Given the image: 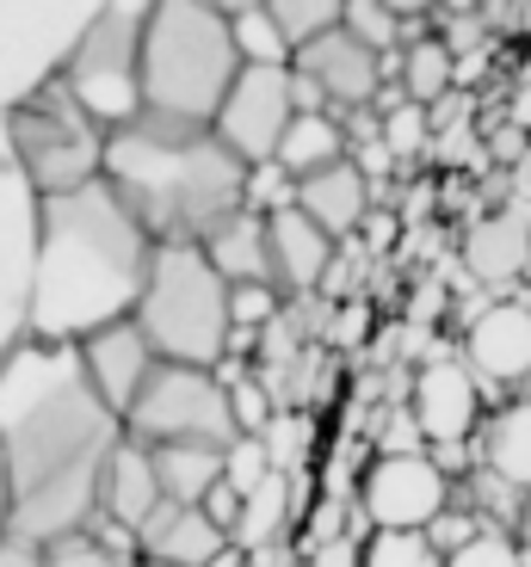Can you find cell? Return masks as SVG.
<instances>
[{
  "label": "cell",
  "mask_w": 531,
  "mask_h": 567,
  "mask_svg": "<svg viewBox=\"0 0 531 567\" xmlns=\"http://www.w3.org/2000/svg\"><path fill=\"white\" fill-rule=\"evenodd\" d=\"M229 309H235V340H247L254 327L278 321V290L273 284H242V290L229 297Z\"/></svg>",
  "instance_id": "obj_35"
},
{
  "label": "cell",
  "mask_w": 531,
  "mask_h": 567,
  "mask_svg": "<svg viewBox=\"0 0 531 567\" xmlns=\"http://www.w3.org/2000/svg\"><path fill=\"white\" fill-rule=\"evenodd\" d=\"M235 43H242V62H254V69H290L297 62V43L285 38V25L266 7L235 19Z\"/></svg>",
  "instance_id": "obj_26"
},
{
  "label": "cell",
  "mask_w": 531,
  "mask_h": 567,
  "mask_svg": "<svg viewBox=\"0 0 531 567\" xmlns=\"http://www.w3.org/2000/svg\"><path fill=\"white\" fill-rule=\"evenodd\" d=\"M130 444L143 451H173V444H192V451H235L242 444V420H235L229 383L216 370H192V364H161L149 377L143 401L130 408L124 420Z\"/></svg>",
  "instance_id": "obj_8"
},
{
  "label": "cell",
  "mask_w": 531,
  "mask_h": 567,
  "mask_svg": "<svg viewBox=\"0 0 531 567\" xmlns=\"http://www.w3.org/2000/svg\"><path fill=\"white\" fill-rule=\"evenodd\" d=\"M204 254H211V266L229 278V290H242V284H273V247H266V216H235V223H223L204 241Z\"/></svg>",
  "instance_id": "obj_20"
},
{
  "label": "cell",
  "mask_w": 531,
  "mask_h": 567,
  "mask_svg": "<svg viewBox=\"0 0 531 567\" xmlns=\"http://www.w3.org/2000/svg\"><path fill=\"white\" fill-rule=\"evenodd\" d=\"M346 31H353L359 43H371L377 56H384V50H408L402 43L408 19H396L384 0H346Z\"/></svg>",
  "instance_id": "obj_29"
},
{
  "label": "cell",
  "mask_w": 531,
  "mask_h": 567,
  "mask_svg": "<svg viewBox=\"0 0 531 567\" xmlns=\"http://www.w3.org/2000/svg\"><path fill=\"white\" fill-rule=\"evenodd\" d=\"M155 0H105V13L86 25L74 56L62 62V86L105 130L143 124V31Z\"/></svg>",
  "instance_id": "obj_7"
},
{
  "label": "cell",
  "mask_w": 531,
  "mask_h": 567,
  "mask_svg": "<svg viewBox=\"0 0 531 567\" xmlns=\"http://www.w3.org/2000/svg\"><path fill=\"white\" fill-rule=\"evenodd\" d=\"M43 567H130L118 549H105V543L93 537H69L57 543V549H43Z\"/></svg>",
  "instance_id": "obj_36"
},
{
  "label": "cell",
  "mask_w": 531,
  "mask_h": 567,
  "mask_svg": "<svg viewBox=\"0 0 531 567\" xmlns=\"http://www.w3.org/2000/svg\"><path fill=\"white\" fill-rule=\"evenodd\" d=\"M242 512H247V494H235L229 482L211 487V499H204V518H211V525L223 530L229 543H235V530H242Z\"/></svg>",
  "instance_id": "obj_37"
},
{
  "label": "cell",
  "mask_w": 531,
  "mask_h": 567,
  "mask_svg": "<svg viewBox=\"0 0 531 567\" xmlns=\"http://www.w3.org/2000/svg\"><path fill=\"white\" fill-rule=\"evenodd\" d=\"M519 549H531V499H525V512H519Z\"/></svg>",
  "instance_id": "obj_46"
},
{
  "label": "cell",
  "mask_w": 531,
  "mask_h": 567,
  "mask_svg": "<svg viewBox=\"0 0 531 567\" xmlns=\"http://www.w3.org/2000/svg\"><path fill=\"white\" fill-rule=\"evenodd\" d=\"M229 278L211 266L204 247H161L149 271L136 327L155 346L161 364H192V370H223L235 340V309H229Z\"/></svg>",
  "instance_id": "obj_5"
},
{
  "label": "cell",
  "mask_w": 531,
  "mask_h": 567,
  "mask_svg": "<svg viewBox=\"0 0 531 567\" xmlns=\"http://www.w3.org/2000/svg\"><path fill=\"white\" fill-rule=\"evenodd\" d=\"M384 7H389L396 19H408V25H415V19H420V13H432L439 0H384Z\"/></svg>",
  "instance_id": "obj_41"
},
{
  "label": "cell",
  "mask_w": 531,
  "mask_h": 567,
  "mask_svg": "<svg viewBox=\"0 0 531 567\" xmlns=\"http://www.w3.org/2000/svg\"><path fill=\"white\" fill-rule=\"evenodd\" d=\"M365 567H446V555L420 530H377L365 543Z\"/></svg>",
  "instance_id": "obj_28"
},
{
  "label": "cell",
  "mask_w": 531,
  "mask_h": 567,
  "mask_svg": "<svg viewBox=\"0 0 531 567\" xmlns=\"http://www.w3.org/2000/svg\"><path fill=\"white\" fill-rule=\"evenodd\" d=\"M105 185L130 204V216L149 228L155 247H204L223 223L247 216L254 167L216 130L143 117L130 130H112Z\"/></svg>",
  "instance_id": "obj_3"
},
{
  "label": "cell",
  "mask_w": 531,
  "mask_h": 567,
  "mask_svg": "<svg viewBox=\"0 0 531 567\" xmlns=\"http://www.w3.org/2000/svg\"><path fill=\"white\" fill-rule=\"evenodd\" d=\"M161 475V494L173 506H204L211 487H223L229 475V451H192V444H173V451H149Z\"/></svg>",
  "instance_id": "obj_23"
},
{
  "label": "cell",
  "mask_w": 531,
  "mask_h": 567,
  "mask_svg": "<svg viewBox=\"0 0 531 567\" xmlns=\"http://www.w3.org/2000/svg\"><path fill=\"white\" fill-rule=\"evenodd\" d=\"M273 475H278V468H273V456H266V444H259V439H242V444L229 451V475H223V482H229L235 494H259Z\"/></svg>",
  "instance_id": "obj_34"
},
{
  "label": "cell",
  "mask_w": 531,
  "mask_h": 567,
  "mask_svg": "<svg viewBox=\"0 0 531 567\" xmlns=\"http://www.w3.org/2000/svg\"><path fill=\"white\" fill-rule=\"evenodd\" d=\"M81 364H86V377H93L105 408H112L118 420H130V408L143 401V389L161 370V358H155V346L143 340V327L118 321V327H105V333H93V340L81 346Z\"/></svg>",
  "instance_id": "obj_12"
},
{
  "label": "cell",
  "mask_w": 531,
  "mask_h": 567,
  "mask_svg": "<svg viewBox=\"0 0 531 567\" xmlns=\"http://www.w3.org/2000/svg\"><path fill=\"white\" fill-rule=\"evenodd\" d=\"M303 439H309V413H278L273 425H266V456H273L278 475H290V468L303 463Z\"/></svg>",
  "instance_id": "obj_33"
},
{
  "label": "cell",
  "mask_w": 531,
  "mask_h": 567,
  "mask_svg": "<svg viewBox=\"0 0 531 567\" xmlns=\"http://www.w3.org/2000/svg\"><path fill=\"white\" fill-rule=\"evenodd\" d=\"M266 13H273L278 25H285V38L303 50L309 38L346 25V0H266Z\"/></svg>",
  "instance_id": "obj_27"
},
{
  "label": "cell",
  "mask_w": 531,
  "mask_h": 567,
  "mask_svg": "<svg viewBox=\"0 0 531 567\" xmlns=\"http://www.w3.org/2000/svg\"><path fill=\"white\" fill-rule=\"evenodd\" d=\"M470 352L476 377H489V383H525L531 377V309L519 302H494L470 321Z\"/></svg>",
  "instance_id": "obj_15"
},
{
  "label": "cell",
  "mask_w": 531,
  "mask_h": 567,
  "mask_svg": "<svg viewBox=\"0 0 531 567\" xmlns=\"http://www.w3.org/2000/svg\"><path fill=\"white\" fill-rule=\"evenodd\" d=\"M365 333H371V309H365V302H346L328 327V346H359Z\"/></svg>",
  "instance_id": "obj_38"
},
{
  "label": "cell",
  "mask_w": 531,
  "mask_h": 567,
  "mask_svg": "<svg viewBox=\"0 0 531 567\" xmlns=\"http://www.w3.org/2000/svg\"><path fill=\"white\" fill-rule=\"evenodd\" d=\"M0 567H43V549H25V543H0Z\"/></svg>",
  "instance_id": "obj_40"
},
{
  "label": "cell",
  "mask_w": 531,
  "mask_h": 567,
  "mask_svg": "<svg viewBox=\"0 0 531 567\" xmlns=\"http://www.w3.org/2000/svg\"><path fill=\"white\" fill-rule=\"evenodd\" d=\"M476 413H482V395H476V377L451 358H432L415 377V432L432 439L439 451H458L476 432Z\"/></svg>",
  "instance_id": "obj_13"
},
{
  "label": "cell",
  "mask_w": 531,
  "mask_h": 567,
  "mask_svg": "<svg viewBox=\"0 0 531 567\" xmlns=\"http://www.w3.org/2000/svg\"><path fill=\"white\" fill-rule=\"evenodd\" d=\"M384 142H389V155H396V161L420 155V148L432 142L427 105H415V100H384Z\"/></svg>",
  "instance_id": "obj_30"
},
{
  "label": "cell",
  "mask_w": 531,
  "mask_h": 567,
  "mask_svg": "<svg viewBox=\"0 0 531 567\" xmlns=\"http://www.w3.org/2000/svg\"><path fill=\"white\" fill-rule=\"evenodd\" d=\"M143 567H167V561H143Z\"/></svg>",
  "instance_id": "obj_48"
},
{
  "label": "cell",
  "mask_w": 531,
  "mask_h": 567,
  "mask_svg": "<svg viewBox=\"0 0 531 567\" xmlns=\"http://www.w3.org/2000/svg\"><path fill=\"white\" fill-rule=\"evenodd\" d=\"M309 567H365V537H340L309 555Z\"/></svg>",
  "instance_id": "obj_39"
},
{
  "label": "cell",
  "mask_w": 531,
  "mask_h": 567,
  "mask_svg": "<svg viewBox=\"0 0 531 567\" xmlns=\"http://www.w3.org/2000/svg\"><path fill=\"white\" fill-rule=\"evenodd\" d=\"M7 142H13V161H19V179L43 198H69L81 185H100L105 179V124L74 100L62 81H43L38 93L7 112Z\"/></svg>",
  "instance_id": "obj_6"
},
{
  "label": "cell",
  "mask_w": 531,
  "mask_h": 567,
  "mask_svg": "<svg viewBox=\"0 0 531 567\" xmlns=\"http://www.w3.org/2000/svg\"><path fill=\"white\" fill-rule=\"evenodd\" d=\"M216 13H229V19H242V13H254V7H266V0H211Z\"/></svg>",
  "instance_id": "obj_43"
},
{
  "label": "cell",
  "mask_w": 531,
  "mask_h": 567,
  "mask_svg": "<svg viewBox=\"0 0 531 567\" xmlns=\"http://www.w3.org/2000/svg\"><path fill=\"white\" fill-rule=\"evenodd\" d=\"M297 210L316 228H328V235H353V228L365 223V210H371V179H365L353 161H340V167H328V173L297 185Z\"/></svg>",
  "instance_id": "obj_19"
},
{
  "label": "cell",
  "mask_w": 531,
  "mask_h": 567,
  "mask_svg": "<svg viewBox=\"0 0 531 567\" xmlns=\"http://www.w3.org/2000/svg\"><path fill=\"white\" fill-rule=\"evenodd\" d=\"M463 266H470L482 284H513L519 271L531 266V223L513 216V210L476 216L470 235H463Z\"/></svg>",
  "instance_id": "obj_18"
},
{
  "label": "cell",
  "mask_w": 531,
  "mask_h": 567,
  "mask_svg": "<svg viewBox=\"0 0 531 567\" xmlns=\"http://www.w3.org/2000/svg\"><path fill=\"white\" fill-rule=\"evenodd\" d=\"M346 148H353V136H346V124H334L328 112H297V124H290L285 148H278V167L290 173V179H316V173L340 167Z\"/></svg>",
  "instance_id": "obj_21"
},
{
  "label": "cell",
  "mask_w": 531,
  "mask_h": 567,
  "mask_svg": "<svg viewBox=\"0 0 531 567\" xmlns=\"http://www.w3.org/2000/svg\"><path fill=\"white\" fill-rule=\"evenodd\" d=\"M161 475H155V456L143 451V444H118L112 451V463H105V482H100V518H112L118 530H136L149 525L161 512Z\"/></svg>",
  "instance_id": "obj_17"
},
{
  "label": "cell",
  "mask_w": 531,
  "mask_h": 567,
  "mask_svg": "<svg viewBox=\"0 0 531 567\" xmlns=\"http://www.w3.org/2000/svg\"><path fill=\"white\" fill-rule=\"evenodd\" d=\"M451 506V482L446 468L420 451H389L365 468L359 487V512L371 518L377 530H427L439 525Z\"/></svg>",
  "instance_id": "obj_10"
},
{
  "label": "cell",
  "mask_w": 531,
  "mask_h": 567,
  "mask_svg": "<svg viewBox=\"0 0 531 567\" xmlns=\"http://www.w3.org/2000/svg\"><path fill=\"white\" fill-rule=\"evenodd\" d=\"M124 420L100 401L81 346L25 340L0 358V463H7V537L57 549L100 518V482L124 444Z\"/></svg>",
  "instance_id": "obj_1"
},
{
  "label": "cell",
  "mask_w": 531,
  "mask_h": 567,
  "mask_svg": "<svg viewBox=\"0 0 531 567\" xmlns=\"http://www.w3.org/2000/svg\"><path fill=\"white\" fill-rule=\"evenodd\" d=\"M513 192H519V198L531 204V148H525V155L513 161Z\"/></svg>",
  "instance_id": "obj_42"
},
{
  "label": "cell",
  "mask_w": 531,
  "mask_h": 567,
  "mask_svg": "<svg viewBox=\"0 0 531 567\" xmlns=\"http://www.w3.org/2000/svg\"><path fill=\"white\" fill-rule=\"evenodd\" d=\"M303 93V112H321V105H346V112H371V100L384 93V69H377V50L359 43L346 25L321 31L297 50L290 62Z\"/></svg>",
  "instance_id": "obj_11"
},
{
  "label": "cell",
  "mask_w": 531,
  "mask_h": 567,
  "mask_svg": "<svg viewBox=\"0 0 531 567\" xmlns=\"http://www.w3.org/2000/svg\"><path fill=\"white\" fill-rule=\"evenodd\" d=\"M161 247L112 185H81L38 204L25 333L43 346H86L118 321H136Z\"/></svg>",
  "instance_id": "obj_2"
},
{
  "label": "cell",
  "mask_w": 531,
  "mask_h": 567,
  "mask_svg": "<svg viewBox=\"0 0 531 567\" xmlns=\"http://www.w3.org/2000/svg\"><path fill=\"white\" fill-rule=\"evenodd\" d=\"M266 247H273V290L285 297H309L334 266V235L309 223L297 204L266 216Z\"/></svg>",
  "instance_id": "obj_14"
},
{
  "label": "cell",
  "mask_w": 531,
  "mask_h": 567,
  "mask_svg": "<svg viewBox=\"0 0 531 567\" xmlns=\"http://www.w3.org/2000/svg\"><path fill=\"white\" fill-rule=\"evenodd\" d=\"M451 74H458V56H451L446 38H415L402 50V100L415 105H439L451 93Z\"/></svg>",
  "instance_id": "obj_24"
},
{
  "label": "cell",
  "mask_w": 531,
  "mask_h": 567,
  "mask_svg": "<svg viewBox=\"0 0 531 567\" xmlns=\"http://www.w3.org/2000/svg\"><path fill=\"white\" fill-rule=\"evenodd\" d=\"M211 567H247V549H235V543H229V549L216 555V561H211Z\"/></svg>",
  "instance_id": "obj_44"
},
{
  "label": "cell",
  "mask_w": 531,
  "mask_h": 567,
  "mask_svg": "<svg viewBox=\"0 0 531 567\" xmlns=\"http://www.w3.org/2000/svg\"><path fill=\"white\" fill-rule=\"evenodd\" d=\"M451 13H482V7H489V0H446Z\"/></svg>",
  "instance_id": "obj_47"
},
{
  "label": "cell",
  "mask_w": 531,
  "mask_h": 567,
  "mask_svg": "<svg viewBox=\"0 0 531 567\" xmlns=\"http://www.w3.org/2000/svg\"><path fill=\"white\" fill-rule=\"evenodd\" d=\"M290 512H297V499H290V475H273L259 494H247L242 530H235V549H266V543L290 525Z\"/></svg>",
  "instance_id": "obj_25"
},
{
  "label": "cell",
  "mask_w": 531,
  "mask_h": 567,
  "mask_svg": "<svg viewBox=\"0 0 531 567\" xmlns=\"http://www.w3.org/2000/svg\"><path fill=\"white\" fill-rule=\"evenodd\" d=\"M143 561H167V567H211L216 555L229 549V537L204 518V506H173L161 499V512L136 530Z\"/></svg>",
  "instance_id": "obj_16"
},
{
  "label": "cell",
  "mask_w": 531,
  "mask_h": 567,
  "mask_svg": "<svg viewBox=\"0 0 531 567\" xmlns=\"http://www.w3.org/2000/svg\"><path fill=\"white\" fill-rule=\"evenodd\" d=\"M297 112H303L297 74L290 69H254V62H247L235 93H229V105H223V117H216V136L229 142L247 167H273L285 136H290V124H297Z\"/></svg>",
  "instance_id": "obj_9"
},
{
  "label": "cell",
  "mask_w": 531,
  "mask_h": 567,
  "mask_svg": "<svg viewBox=\"0 0 531 567\" xmlns=\"http://www.w3.org/2000/svg\"><path fill=\"white\" fill-rule=\"evenodd\" d=\"M482 463L501 487H531V401H507L482 432Z\"/></svg>",
  "instance_id": "obj_22"
},
{
  "label": "cell",
  "mask_w": 531,
  "mask_h": 567,
  "mask_svg": "<svg viewBox=\"0 0 531 567\" xmlns=\"http://www.w3.org/2000/svg\"><path fill=\"white\" fill-rule=\"evenodd\" d=\"M446 567H525V555H519V543L501 537V530H476L470 543L446 549Z\"/></svg>",
  "instance_id": "obj_31"
},
{
  "label": "cell",
  "mask_w": 531,
  "mask_h": 567,
  "mask_svg": "<svg viewBox=\"0 0 531 567\" xmlns=\"http://www.w3.org/2000/svg\"><path fill=\"white\" fill-rule=\"evenodd\" d=\"M0 543H7V463H0Z\"/></svg>",
  "instance_id": "obj_45"
},
{
  "label": "cell",
  "mask_w": 531,
  "mask_h": 567,
  "mask_svg": "<svg viewBox=\"0 0 531 567\" xmlns=\"http://www.w3.org/2000/svg\"><path fill=\"white\" fill-rule=\"evenodd\" d=\"M242 69L229 13H216L211 0H155L143 31V117L216 130Z\"/></svg>",
  "instance_id": "obj_4"
},
{
  "label": "cell",
  "mask_w": 531,
  "mask_h": 567,
  "mask_svg": "<svg viewBox=\"0 0 531 567\" xmlns=\"http://www.w3.org/2000/svg\"><path fill=\"white\" fill-rule=\"evenodd\" d=\"M223 377V370H216ZM229 383V401H235V420H242V439H266V425L278 420L273 401H266V383H254V377H223Z\"/></svg>",
  "instance_id": "obj_32"
}]
</instances>
